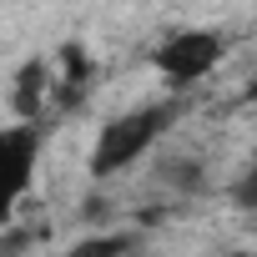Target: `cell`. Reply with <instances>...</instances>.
Segmentation results:
<instances>
[{
    "mask_svg": "<svg viewBox=\"0 0 257 257\" xmlns=\"http://www.w3.org/2000/svg\"><path fill=\"white\" fill-rule=\"evenodd\" d=\"M162 126H167V111H121V121H111L101 142H96V172H116L126 162H137L142 152H152V142L162 137Z\"/></svg>",
    "mask_w": 257,
    "mask_h": 257,
    "instance_id": "obj_1",
    "label": "cell"
},
{
    "mask_svg": "<svg viewBox=\"0 0 257 257\" xmlns=\"http://www.w3.org/2000/svg\"><path fill=\"white\" fill-rule=\"evenodd\" d=\"M212 61H217V41L202 36V31H187V36L167 41V51H162V71L172 81H197Z\"/></svg>",
    "mask_w": 257,
    "mask_h": 257,
    "instance_id": "obj_2",
    "label": "cell"
},
{
    "mask_svg": "<svg viewBox=\"0 0 257 257\" xmlns=\"http://www.w3.org/2000/svg\"><path fill=\"white\" fill-rule=\"evenodd\" d=\"M36 147V132L31 126H11L6 132V162H11V197H21L26 187H31V152Z\"/></svg>",
    "mask_w": 257,
    "mask_h": 257,
    "instance_id": "obj_3",
    "label": "cell"
},
{
    "mask_svg": "<svg viewBox=\"0 0 257 257\" xmlns=\"http://www.w3.org/2000/svg\"><path fill=\"white\" fill-rule=\"evenodd\" d=\"M132 252V242H126V232H91V237H81L76 247H71V257H126Z\"/></svg>",
    "mask_w": 257,
    "mask_h": 257,
    "instance_id": "obj_4",
    "label": "cell"
}]
</instances>
